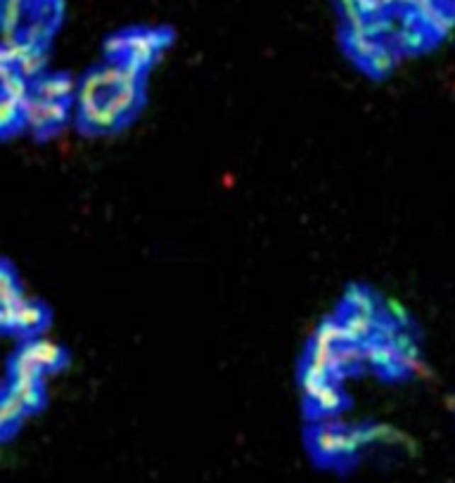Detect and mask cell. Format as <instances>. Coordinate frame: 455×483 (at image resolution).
Returning <instances> with one entry per match:
<instances>
[{
	"label": "cell",
	"instance_id": "cell-1",
	"mask_svg": "<svg viewBox=\"0 0 455 483\" xmlns=\"http://www.w3.org/2000/svg\"><path fill=\"white\" fill-rule=\"evenodd\" d=\"M147 79L140 72L102 59L79 79L74 126L86 137L123 133L147 105Z\"/></svg>",
	"mask_w": 455,
	"mask_h": 483
},
{
	"label": "cell",
	"instance_id": "cell-2",
	"mask_svg": "<svg viewBox=\"0 0 455 483\" xmlns=\"http://www.w3.org/2000/svg\"><path fill=\"white\" fill-rule=\"evenodd\" d=\"M176 33L169 26H130L114 31L102 45V59L150 76V72L162 62L167 50L174 45Z\"/></svg>",
	"mask_w": 455,
	"mask_h": 483
},
{
	"label": "cell",
	"instance_id": "cell-3",
	"mask_svg": "<svg viewBox=\"0 0 455 483\" xmlns=\"http://www.w3.org/2000/svg\"><path fill=\"white\" fill-rule=\"evenodd\" d=\"M308 445H311V453L320 462L342 465V462L354 460L365 445H370V441L365 429H361V426H347L337 417L322 419V422H311Z\"/></svg>",
	"mask_w": 455,
	"mask_h": 483
},
{
	"label": "cell",
	"instance_id": "cell-4",
	"mask_svg": "<svg viewBox=\"0 0 455 483\" xmlns=\"http://www.w3.org/2000/svg\"><path fill=\"white\" fill-rule=\"evenodd\" d=\"M69 353L62 343L47 339V336H36V339L19 341L17 351L12 353L8 363V375L17 377H36L45 379L52 375H60L67 370Z\"/></svg>",
	"mask_w": 455,
	"mask_h": 483
},
{
	"label": "cell",
	"instance_id": "cell-5",
	"mask_svg": "<svg viewBox=\"0 0 455 483\" xmlns=\"http://www.w3.org/2000/svg\"><path fill=\"white\" fill-rule=\"evenodd\" d=\"M52 325V310L43 301L22 296L10 306H0V327L5 336L17 341L43 336Z\"/></svg>",
	"mask_w": 455,
	"mask_h": 483
},
{
	"label": "cell",
	"instance_id": "cell-6",
	"mask_svg": "<svg viewBox=\"0 0 455 483\" xmlns=\"http://www.w3.org/2000/svg\"><path fill=\"white\" fill-rule=\"evenodd\" d=\"M76 102L47 100L29 93L24 116V133H29L36 142H47L57 137L69 123H74Z\"/></svg>",
	"mask_w": 455,
	"mask_h": 483
},
{
	"label": "cell",
	"instance_id": "cell-7",
	"mask_svg": "<svg viewBox=\"0 0 455 483\" xmlns=\"http://www.w3.org/2000/svg\"><path fill=\"white\" fill-rule=\"evenodd\" d=\"M24 294V287L19 282L17 271L12 268L8 258L3 261V268H0V306H10V303L19 301Z\"/></svg>",
	"mask_w": 455,
	"mask_h": 483
}]
</instances>
